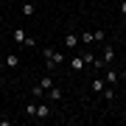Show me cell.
<instances>
[{"label":"cell","instance_id":"obj_12","mask_svg":"<svg viewBox=\"0 0 126 126\" xmlns=\"http://www.w3.org/2000/svg\"><path fill=\"white\" fill-rule=\"evenodd\" d=\"M31 95H34V98H45V90H42V87H39V84H36V87H34V90H31Z\"/></svg>","mask_w":126,"mask_h":126},{"label":"cell","instance_id":"obj_3","mask_svg":"<svg viewBox=\"0 0 126 126\" xmlns=\"http://www.w3.org/2000/svg\"><path fill=\"white\" fill-rule=\"evenodd\" d=\"M84 64H87V62H84V56H76V59H70V70H73V73H79L81 67H84Z\"/></svg>","mask_w":126,"mask_h":126},{"label":"cell","instance_id":"obj_1","mask_svg":"<svg viewBox=\"0 0 126 126\" xmlns=\"http://www.w3.org/2000/svg\"><path fill=\"white\" fill-rule=\"evenodd\" d=\"M64 45H67V48L73 50V48L79 45V34H70V31H67V34H64Z\"/></svg>","mask_w":126,"mask_h":126},{"label":"cell","instance_id":"obj_5","mask_svg":"<svg viewBox=\"0 0 126 126\" xmlns=\"http://www.w3.org/2000/svg\"><path fill=\"white\" fill-rule=\"evenodd\" d=\"M36 118H50V107L48 104H39L36 107Z\"/></svg>","mask_w":126,"mask_h":126},{"label":"cell","instance_id":"obj_11","mask_svg":"<svg viewBox=\"0 0 126 126\" xmlns=\"http://www.w3.org/2000/svg\"><path fill=\"white\" fill-rule=\"evenodd\" d=\"M39 87H42V90H50V87H53V79H50V76H45V79L39 81Z\"/></svg>","mask_w":126,"mask_h":126},{"label":"cell","instance_id":"obj_8","mask_svg":"<svg viewBox=\"0 0 126 126\" xmlns=\"http://www.w3.org/2000/svg\"><path fill=\"white\" fill-rule=\"evenodd\" d=\"M34 11H36V6H31V3L23 6V17H34Z\"/></svg>","mask_w":126,"mask_h":126},{"label":"cell","instance_id":"obj_16","mask_svg":"<svg viewBox=\"0 0 126 126\" xmlns=\"http://www.w3.org/2000/svg\"><path fill=\"white\" fill-rule=\"evenodd\" d=\"M121 79H126V67H123V70H121Z\"/></svg>","mask_w":126,"mask_h":126},{"label":"cell","instance_id":"obj_14","mask_svg":"<svg viewBox=\"0 0 126 126\" xmlns=\"http://www.w3.org/2000/svg\"><path fill=\"white\" fill-rule=\"evenodd\" d=\"M25 115H28V118L36 115V104H28V107H25Z\"/></svg>","mask_w":126,"mask_h":126},{"label":"cell","instance_id":"obj_7","mask_svg":"<svg viewBox=\"0 0 126 126\" xmlns=\"http://www.w3.org/2000/svg\"><path fill=\"white\" fill-rule=\"evenodd\" d=\"M118 79H121V73H115V70H112V73H107V76H104V81H107V84H115Z\"/></svg>","mask_w":126,"mask_h":126},{"label":"cell","instance_id":"obj_9","mask_svg":"<svg viewBox=\"0 0 126 126\" xmlns=\"http://www.w3.org/2000/svg\"><path fill=\"white\" fill-rule=\"evenodd\" d=\"M90 87H93V93H104V79H95Z\"/></svg>","mask_w":126,"mask_h":126},{"label":"cell","instance_id":"obj_6","mask_svg":"<svg viewBox=\"0 0 126 126\" xmlns=\"http://www.w3.org/2000/svg\"><path fill=\"white\" fill-rule=\"evenodd\" d=\"M11 39L14 42H25V31H23V28H14V31H11Z\"/></svg>","mask_w":126,"mask_h":126},{"label":"cell","instance_id":"obj_4","mask_svg":"<svg viewBox=\"0 0 126 126\" xmlns=\"http://www.w3.org/2000/svg\"><path fill=\"white\" fill-rule=\"evenodd\" d=\"M45 98H50V101H59V98H62V90H59V87H50V90H45Z\"/></svg>","mask_w":126,"mask_h":126},{"label":"cell","instance_id":"obj_15","mask_svg":"<svg viewBox=\"0 0 126 126\" xmlns=\"http://www.w3.org/2000/svg\"><path fill=\"white\" fill-rule=\"evenodd\" d=\"M118 9H121V14H126V0H121V6H118Z\"/></svg>","mask_w":126,"mask_h":126},{"label":"cell","instance_id":"obj_2","mask_svg":"<svg viewBox=\"0 0 126 126\" xmlns=\"http://www.w3.org/2000/svg\"><path fill=\"white\" fill-rule=\"evenodd\" d=\"M6 67H9V70L20 67V56H17V53H9V56H6Z\"/></svg>","mask_w":126,"mask_h":126},{"label":"cell","instance_id":"obj_10","mask_svg":"<svg viewBox=\"0 0 126 126\" xmlns=\"http://www.w3.org/2000/svg\"><path fill=\"white\" fill-rule=\"evenodd\" d=\"M101 59H104V62H112V59H115V50L112 48H104V56Z\"/></svg>","mask_w":126,"mask_h":126},{"label":"cell","instance_id":"obj_13","mask_svg":"<svg viewBox=\"0 0 126 126\" xmlns=\"http://www.w3.org/2000/svg\"><path fill=\"white\" fill-rule=\"evenodd\" d=\"M104 36H107V34L98 28V31H93V42H104Z\"/></svg>","mask_w":126,"mask_h":126},{"label":"cell","instance_id":"obj_17","mask_svg":"<svg viewBox=\"0 0 126 126\" xmlns=\"http://www.w3.org/2000/svg\"><path fill=\"white\" fill-rule=\"evenodd\" d=\"M123 28H126V14H123Z\"/></svg>","mask_w":126,"mask_h":126}]
</instances>
